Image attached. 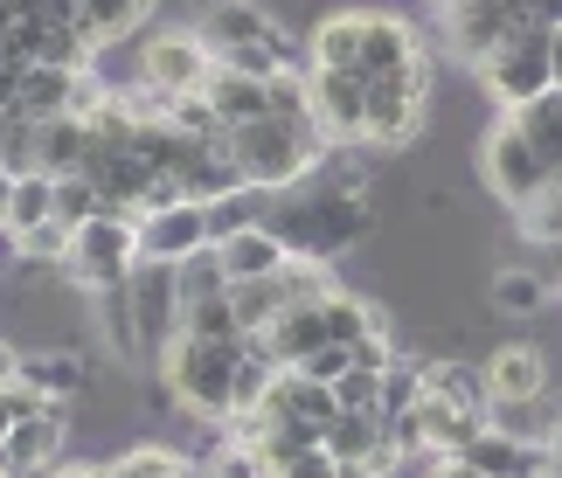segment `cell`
<instances>
[{"label": "cell", "mask_w": 562, "mask_h": 478, "mask_svg": "<svg viewBox=\"0 0 562 478\" xmlns=\"http://www.w3.org/2000/svg\"><path fill=\"white\" fill-rule=\"evenodd\" d=\"M250 346H265V354L278 367H306L319 346H334L327 340V312H319V298H306V306H285L265 333H250Z\"/></svg>", "instance_id": "16"}, {"label": "cell", "mask_w": 562, "mask_h": 478, "mask_svg": "<svg viewBox=\"0 0 562 478\" xmlns=\"http://www.w3.org/2000/svg\"><path fill=\"white\" fill-rule=\"evenodd\" d=\"M549 465H562V417L549 423Z\"/></svg>", "instance_id": "46"}, {"label": "cell", "mask_w": 562, "mask_h": 478, "mask_svg": "<svg viewBox=\"0 0 562 478\" xmlns=\"http://www.w3.org/2000/svg\"><path fill=\"white\" fill-rule=\"evenodd\" d=\"M480 173H486L493 202H507V208H528L535 194L555 181V167L542 160V146L521 133V118H514V112H501V125L486 133V146H480Z\"/></svg>", "instance_id": "6"}, {"label": "cell", "mask_w": 562, "mask_h": 478, "mask_svg": "<svg viewBox=\"0 0 562 478\" xmlns=\"http://www.w3.org/2000/svg\"><path fill=\"white\" fill-rule=\"evenodd\" d=\"M549 354L535 340H501L493 354L480 361V382H486V402L493 409H535L549 396Z\"/></svg>", "instance_id": "9"}, {"label": "cell", "mask_w": 562, "mask_h": 478, "mask_svg": "<svg viewBox=\"0 0 562 478\" xmlns=\"http://www.w3.org/2000/svg\"><path fill=\"white\" fill-rule=\"evenodd\" d=\"M223 271H229V285H244V277H271V271H285L292 264V250H285V236H278L271 223H250V229H236L223 236Z\"/></svg>", "instance_id": "20"}, {"label": "cell", "mask_w": 562, "mask_h": 478, "mask_svg": "<svg viewBox=\"0 0 562 478\" xmlns=\"http://www.w3.org/2000/svg\"><path fill=\"white\" fill-rule=\"evenodd\" d=\"M486 298H493V312H501V319H535V312L549 306V277L528 271V264H507V271H493Z\"/></svg>", "instance_id": "23"}, {"label": "cell", "mask_w": 562, "mask_h": 478, "mask_svg": "<svg viewBox=\"0 0 562 478\" xmlns=\"http://www.w3.org/2000/svg\"><path fill=\"white\" fill-rule=\"evenodd\" d=\"M514 118H521V133H528L535 146H542V160L562 173V91H542L535 104H521Z\"/></svg>", "instance_id": "31"}, {"label": "cell", "mask_w": 562, "mask_h": 478, "mask_svg": "<svg viewBox=\"0 0 562 478\" xmlns=\"http://www.w3.org/2000/svg\"><path fill=\"white\" fill-rule=\"evenodd\" d=\"M70 223L63 215H49V223H35V229H21V236H8V243L21 250V264L29 271H63V257H70Z\"/></svg>", "instance_id": "29"}, {"label": "cell", "mask_w": 562, "mask_h": 478, "mask_svg": "<svg viewBox=\"0 0 562 478\" xmlns=\"http://www.w3.org/2000/svg\"><path fill=\"white\" fill-rule=\"evenodd\" d=\"M209 70H215V49L202 42V29H160V35H146L139 56H133L139 91H154V98H188V91H202Z\"/></svg>", "instance_id": "7"}, {"label": "cell", "mask_w": 562, "mask_h": 478, "mask_svg": "<svg viewBox=\"0 0 562 478\" xmlns=\"http://www.w3.org/2000/svg\"><path fill=\"white\" fill-rule=\"evenodd\" d=\"M209 243V202H160V208H139V257H154V264H181Z\"/></svg>", "instance_id": "11"}, {"label": "cell", "mask_w": 562, "mask_h": 478, "mask_svg": "<svg viewBox=\"0 0 562 478\" xmlns=\"http://www.w3.org/2000/svg\"><path fill=\"white\" fill-rule=\"evenodd\" d=\"M265 215H271V194L265 187H223L209 202V243H223V236L250 229V223H265Z\"/></svg>", "instance_id": "28"}, {"label": "cell", "mask_w": 562, "mask_h": 478, "mask_svg": "<svg viewBox=\"0 0 562 478\" xmlns=\"http://www.w3.org/2000/svg\"><path fill=\"white\" fill-rule=\"evenodd\" d=\"M549 62H555V91H562V29H549Z\"/></svg>", "instance_id": "45"}, {"label": "cell", "mask_w": 562, "mask_h": 478, "mask_svg": "<svg viewBox=\"0 0 562 478\" xmlns=\"http://www.w3.org/2000/svg\"><path fill=\"white\" fill-rule=\"evenodd\" d=\"M56 215V173H14V187H8V236L21 229H35V223H49Z\"/></svg>", "instance_id": "27"}, {"label": "cell", "mask_w": 562, "mask_h": 478, "mask_svg": "<svg viewBox=\"0 0 562 478\" xmlns=\"http://www.w3.org/2000/svg\"><path fill=\"white\" fill-rule=\"evenodd\" d=\"M424 35L409 29L403 14H382V8H361V56H355V70L382 83V77H403L409 62H424Z\"/></svg>", "instance_id": "12"}, {"label": "cell", "mask_w": 562, "mask_h": 478, "mask_svg": "<svg viewBox=\"0 0 562 478\" xmlns=\"http://www.w3.org/2000/svg\"><path fill=\"white\" fill-rule=\"evenodd\" d=\"M424 388H430V396H445V402H459V409H480L486 402L480 367H465V361H451V354L424 361Z\"/></svg>", "instance_id": "30"}, {"label": "cell", "mask_w": 562, "mask_h": 478, "mask_svg": "<svg viewBox=\"0 0 562 478\" xmlns=\"http://www.w3.org/2000/svg\"><path fill=\"white\" fill-rule=\"evenodd\" d=\"M355 367V346H319V354L306 361V375H319V382H340Z\"/></svg>", "instance_id": "41"}, {"label": "cell", "mask_w": 562, "mask_h": 478, "mask_svg": "<svg viewBox=\"0 0 562 478\" xmlns=\"http://www.w3.org/2000/svg\"><path fill=\"white\" fill-rule=\"evenodd\" d=\"M355 56H361V8L327 14L306 35V62H319V70H355Z\"/></svg>", "instance_id": "25"}, {"label": "cell", "mask_w": 562, "mask_h": 478, "mask_svg": "<svg viewBox=\"0 0 562 478\" xmlns=\"http://www.w3.org/2000/svg\"><path fill=\"white\" fill-rule=\"evenodd\" d=\"M14 29H21V14H14V0H0V42H8Z\"/></svg>", "instance_id": "44"}, {"label": "cell", "mask_w": 562, "mask_h": 478, "mask_svg": "<svg viewBox=\"0 0 562 478\" xmlns=\"http://www.w3.org/2000/svg\"><path fill=\"white\" fill-rule=\"evenodd\" d=\"M417 402H424V361L396 354V361L382 367V417H409Z\"/></svg>", "instance_id": "35"}, {"label": "cell", "mask_w": 562, "mask_h": 478, "mask_svg": "<svg viewBox=\"0 0 562 478\" xmlns=\"http://www.w3.org/2000/svg\"><path fill=\"white\" fill-rule=\"evenodd\" d=\"M459 458H472L486 478H542L549 471V437H521V430H507V423H486Z\"/></svg>", "instance_id": "14"}, {"label": "cell", "mask_w": 562, "mask_h": 478, "mask_svg": "<svg viewBox=\"0 0 562 478\" xmlns=\"http://www.w3.org/2000/svg\"><path fill=\"white\" fill-rule=\"evenodd\" d=\"M125 306H133L139 346H146V375H154L160 354L181 340V277H175V264H154V257H139V271L125 277Z\"/></svg>", "instance_id": "8"}, {"label": "cell", "mask_w": 562, "mask_h": 478, "mask_svg": "<svg viewBox=\"0 0 562 478\" xmlns=\"http://www.w3.org/2000/svg\"><path fill=\"white\" fill-rule=\"evenodd\" d=\"M229 306H236V319H244V340H250V333H265V326L292 306V292H285V277L271 271V277H244V285H229Z\"/></svg>", "instance_id": "26"}, {"label": "cell", "mask_w": 562, "mask_h": 478, "mask_svg": "<svg viewBox=\"0 0 562 478\" xmlns=\"http://www.w3.org/2000/svg\"><path fill=\"white\" fill-rule=\"evenodd\" d=\"M472 77H480V91L501 104V112H521L535 104L542 91H555V62H549V29L542 21H528V29H514L501 49H486L472 62Z\"/></svg>", "instance_id": "5"}, {"label": "cell", "mask_w": 562, "mask_h": 478, "mask_svg": "<svg viewBox=\"0 0 562 478\" xmlns=\"http://www.w3.org/2000/svg\"><path fill=\"white\" fill-rule=\"evenodd\" d=\"M175 277H181V306H194V298H215V292H229V271H223V250H215V243H202L194 257H181Z\"/></svg>", "instance_id": "33"}, {"label": "cell", "mask_w": 562, "mask_h": 478, "mask_svg": "<svg viewBox=\"0 0 562 478\" xmlns=\"http://www.w3.org/2000/svg\"><path fill=\"white\" fill-rule=\"evenodd\" d=\"M14 382L35 388L42 402H77L83 388H91V354H83V346H42V354H21Z\"/></svg>", "instance_id": "17"}, {"label": "cell", "mask_w": 562, "mask_h": 478, "mask_svg": "<svg viewBox=\"0 0 562 478\" xmlns=\"http://www.w3.org/2000/svg\"><path fill=\"white\" fill-rule=\"evenodd\" d=\"M139 271V215L104 208L91 223H77L70 257H63V285L70 292H112Z\"/></svg>", "instance_id": "4"}, {"label": "cell", "mask_w": 562, "mask_h": 478, "mask_svg": "<svg viewBox=\"0 0 562 478\" xmlns=\"http://www.w3.org/2000/svg\"><path fill=\"white\" fill-rule=\"evenodd\" d=\"M306 83H313V118L334 146H355L369 139V77L361 70H319L306 62Z\"/></svg>", "instance_id": "10"}, {"label": "cell", "mask_w": 562, "mask_h": 478, "mask_svg": "<svg viewBox=\"0 0 562 478\" xmlns=\"http://www.w3.org/2000/svg\"><path fill=\"white\" fill-rule=\"evenodd\" d=\"M278 478H340V458L327 444H313V451H299L292 465H278Z\"/></svg>", "instance_id": "40"}, {"label": "cell", "mask_w": 562, "mask_h": 478, "mask_svg": "<svg viewBox=\"0 0 562 478\" xmlns=\"http://www.w3.org/2000/svg\"><path fill=\"white\" fill-rule=\"evenodd\" d=\"M194 29H202V42L215 49V62H223V56H244V49H257V42H271L278 14L257 8V0H202Z\"/></svg>", "instance_id": "13"}, {"label": "cell", "mask_w": 562, "mask_h": 478, "mask_svg": "<svg viewBox=\"0 0 562 478\" xmlns=\"http://www.w3.org/2000/svg\"><path fill=\"white\" fill-rule=\"evenodd\" d=\"M154 8H160V0H77V29L104 49V42L133 35L139 21H154Z\"/></svg>", "instance_id": "24"}, {"label": "cell", "mask_w": 562, "mask_h": 478, "mask_svg": "<svg viewBox=\"0 0 562 478\" xmlns=\"http://www.w3.org/2000/svg\"><path fill=\"white\" fill-rule=\"evenodd\" d=\"M265 223L285 236L292 257H334L355 250L361 236H375V194H348V187H319V181H299L285 194H271V215Z\"/></svg>", "instance_id": "1"}, {"label": "cell", "mask_w": 562, "mask_h": 478, "mask_svg": "<svg viewBox=\"0 0 562 478\" xmlns=\"http://www.w3.org/2000/svg\"><path fill=\"white\" fill-rule=\"evenodd\" d=\"M202 98H209V112L223 118V133H236V125H250V118H271V77H250V70H236V62H215Z\"/></svg>", "instance_id": "19"}, {"label": "cell", "mask_w": 562, "mask_h": 478, "mask_svg": "<svg viewBox=\"0 0 562 478\" xmlns=\"http://www.w3.org/2000/svg\"><path fill=\"white\" fill-rule=\"evenodd\" d=\"M104 208H112V202H104V187L91 181V173H56V215H63V223H91V215H104Z\"/></svg>", "instance_id": "36"}, {"label": "cell", "mask_w": 562, "mask_h": 478, "mask_svg": "<svg viewBox=\"0 0 562 478\" xmlns=\"http://www.w3.org/2000/svg\"><path fill=\"white\" fill-rule=\"evenodd\" d=\"M202 478H271V465H265V451H257V444L223 437V444H215V458L202 465Z\"/></svg>", "instance_id": "38"}, {"label": "cell", "mask_w": 562, "mask_h": 478, "mask_svg": "<svg viewBox=\"0 0 562 478\" xmlns=\"http://www.w3.org/2000/svg\"><path fill=\"white\" fill-rule=\"evenodd\" d=\"M327 133L319 125H285V118H250L229 133V160H236V181L244 187H265V194H285L313 173V160L327 153Z\"/></svg>", "instance_id": "3"}, {"label": "cell", "mask_w": 562, "mask_h": 478, "mask_svg": "<svg viewBox=\"0 0 562 478\" xmlns=\"http://www.w3.org/2000/svg\"><path fill=\"white\" fill-rule=\"evenodd\" d=\"M63 437H70V423H63V402L29 409V417L8 430V478H42V471L63 458Z\"/></svg>", "instance_id": "15"}, {"label": "cell", "mask_w": 562, "mask_h": 478, "mask_svg": "<svg viewBox=\"0 0 562 478\" xmlns=\"http://www.w3.org/2000/svg\"><path fill=\"white\" fill-rule=\"evenodd\" d=\"M42 478H112V471H104V465H49V471H42Z\"/></svg>", "instance_id": "43"}, {"label": "cell", "mask_w": 562, "mask_h": 478, "mask_svg": "<svg viewBox=\"0 0 562 478\" xmlns=\"http://www.w3.org/2000/svg\"><path fill=\"white\" fill-rule=\"evenodd\" d=\"M0 471H8V444H0Z\"/></svg>", "instance_id": "47"}, {"label": "cell", "mask_w": 562, "mask_h": 478, "mask_svg": "<svg viewBox=\"0 0 562 478\" xmlns=\"http://www.w3.org/2000/svg\"><path fill=\"white\" fill-rule=\"evenodd\" d=\"M514 223H521V236L528 243H549V250H562V173L535 194L528 208H514Z\"/></svg>", "instance_id": "34"}, {"label": "cell", "mask_w": 562, "mask_h": 478, "mask_svg": "<svg viewBox=\"0 0 562 478\" xmlns=\"http://www.w3.org/2000/svg\"><path fill=\"white\" fill-rule=\"evenodd\" d=\"M549 478H562V465H549Z\"/></svg>", "instance_id": "48"}, {"label": "cell", "mask_w": 562, "mask_h": 478, "mask_svg": "<svg viewBox=\"0 0 562 478\" xmlns=\"http://www.w3.org/2000/svg\"><path fill=\"white\" fill-rule=\"evenodd\" d=\"M236 361H244V340H194L181 333L175 346L160 354V388L167 402L188 409L202 423H229L236 417Z\"/></svg>", "instance_id": "2"}, {"label": "cell", "mask_w": 562, "mask_h": 478, "mask_svg": "<svg viewBox=\"0 0 562 478\" xmlns=\"http://www.w3.org/2000/svg\"><path fill=\"white\" fill-rule=\"evenodd\" d=\"M104 471L112 478H175V471H188V458L167 451V444H139V451H125V458H112Z\"/></svg>", "instance_id": "37"}, {"label": "cell", "mask_w": 562, "mask_h": 478, "mask_svg": "<svg viewBox=\"0 0 562 478\" xmlns=\"http://www.w3.org/2000/svg\"><path fill=\"white\" fill-rule=\"evenodd\" d=\"M319 444H327L340 465H396V451H389V417H361V409H340Z\"/></svg>", "instance_id": "21"}, {"label": "cell", "mask_w": 562, "mask_h": 478, "mask_svg": "<svg viewBox=\"0 0 562 478\" xmlns=\"http://www.w3.org/2000/svg\"><path fill=\"white\" fill-rule=\"evenodd\" d=\"M424 139V98L396 91V83H369V139L375 153H409Z\"/></svg>", "instance_id": "18"}, {"label": "cell", "mask_w": 562, "mask_h": 478, "mask_svg": "<svg viewBox=\"0 0 562 478\" xmlns=\"http://www.w3.org/2000/svg\"><path fill=\"white\" fill-rule=\"evenodd\" d=\"M70 98H77V70H56V62H29L14 83V112H29V118H63Z\"/></svg>", "instance_id": "22"}, {"label": "cell", "mask_w": 562, "mask_h": 478, "mask_svg": "<svg viewBox=\"0 0 562 478\" xmlns=\"http://www.w3.org/2000/svg\"><path fill=\"white\" fill-rule=\"evenodd\" d=\"M334 396H340V409H361V417H382V367H348V375L334 382Z\"/></svg>", "instance_id": "39"}, {"label": "cell", "mask_w": 562, "mask_h": 478, "mask_svg": "<svg viewBox=\"0 0 562 478\" xmlns=\"http://www.w3.org/2000/svg\"><path fill=\"white\" fill-rule=\"evenodd\" d=\"M181 333H194V340H244V319H236L229 292H215V298L181 306Z\"/></svg>", "instance_id": "32"}, {"label": "cell", "mask_w": 562, "mask_h": 478, "mask_svg": "<svg viewBox=\"0 0 562 478\" xmlns=\"http://www.w3.org/2000/svg\"><path fill=\"white\" fill-rule=\"evenodd\" d=\"M430 478H486V471L472 465V458H438V465H430Z\"/></svg>", "instance_id": "42"}, {"label": "cell", "mask_w": 562, "mask_h": 478, "mask_svg": "<svg viewBox=\"0 0 562 478\" xmlns=\"http://www.w3.org/2000/svg\"><path fill=\"white\" fill-rule=\"evenodd\" d=\"M542 478H549V471H542Z\"/></svg>", "instance_id": "49"}]
</instances>
